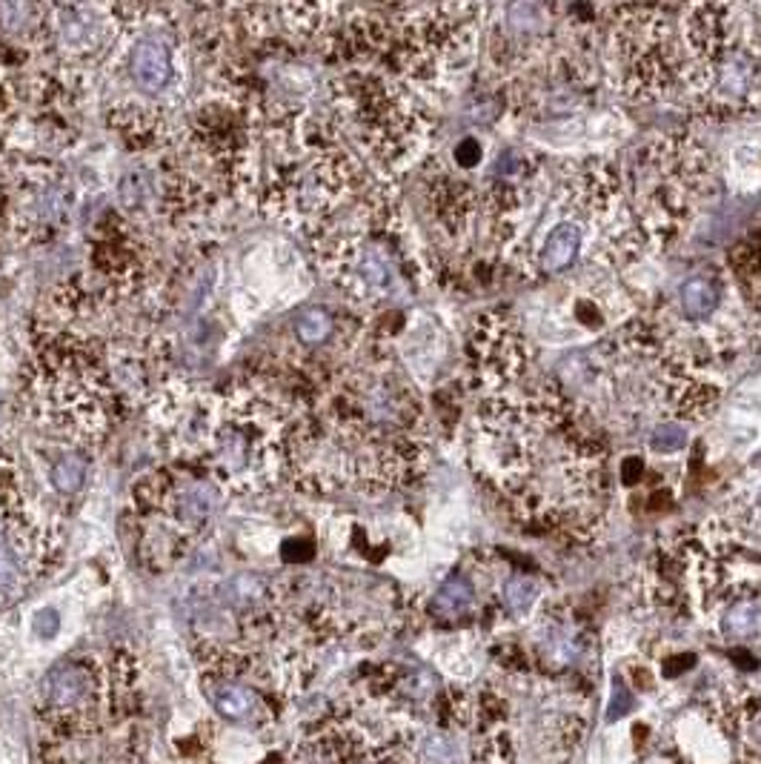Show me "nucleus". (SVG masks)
Returning <instances> with one entry per match:
<instances>
[{
    "instance_id": "1",
    "label": "nucleus",
    "mask_w": 761,
    "mask_h": 764,
    "mask_svg": "<svg viewBox=\"0 0 761 764\" xmlns=\"http://www.w3.org/2000/svg\"><path fill=\"white\" fill-rule=\"evenodd\" d=\"M478 461L519 513L576 536L593 527L590 504L607 495V447L553 387L487 396L478 410Z\"/></svg>"
},
{
    "instance_id": "2",
    "label": "nucleus",
    "mask_w": 761,
    "mask_h": 764,
    "mask_svg": "<svg viewBox=\"0 0 761 764\" xmlns=\"http://www.w3.org/2000/svg\"><path fill=\"white\" fill-rule=\"evenodd\" d=\"M679 83L698 110H761V7H690L675 23Z\"/></svg>"
},
{
    "instance_id": "3",
    "label": "nucleus",
    "mask_w": 761,
    "mask_h": 764,
    "mask_svg": "<svg viewBox=\"0 0 761 764\" xmlns=\"http://www.w3.org/2000/svg\"><path fill=\"white\" fill-rule=\"evenodd\" d=\"M711 158L684 138L652 140L641 149L633 178V215L647 243L665 247L693 218L695 204L707 195Z\"/></svg>"
},
{
    "instance_id": "4",
    "label": "nucleus",
    "mask_w": 761,
    "mask_h": 764,
    "mask_svg": "<svg viewBox=\"0 0 761 764\" xmlns=\"http://www.w3.org/2000/svg\"><path fill=\"white\" fill-rule=\"evenodd\" d=\"M478 321L481 323H478L476 344H473L478 381L487 390V396H496V392L515 387V381L524 375L527 350H524V341L519 339V332L510 323L513 318L481 316Z\"/></svg>"
},
{
    "instance_id": "5",
    "label": "nucleus",
    "mask_w": 761,
    "mask_h": 764,
    "mask_svg": "<svg viewBox=\"0 0 761 764\" xmlns=\"http://www.w3.org/2000/svg\"><path fill=\"white\" fill-rule=\"evenodd\" d=\"M584 224L576 218L558 221L547 229L544 243L535 252V266L542 275H558V272L570 270L579 261V252L584 247Z\"/></svg>"
},
{
    "instance_id": "6",
    "label": "nucleus",
    "mask_w": 761,
    "mask_h": 764,
    "mask_svg": "<svg viewBox=\"0 0 761 764\" xmlns=\"http://www.w3.org/2000/svg\"><path fill=\"white\" fill-rule=\"evenodd\" d=\"M21 524V504H0V604L15 602L23 590V565L15 529Z\"/></svg>"
},
{
    "instance_id": "7",
    "label": "nucleus",
    "mask_w": 761,
    "mask_h": 764,
    "mask_svg": "<svg viewBox=\"0 0 761 764\" xmlns=\"http://www.w3.org/2000/svg\"><path fill=\"white\" fill-rule=\"evenodd\" d=\"M133 78L144 92L158 95L172 81V52L161 41H140L129 60Z\"/></svg>"
},
{
    "instance_id": "8",
    "label": "nucleus",
    "mask_w": 761,
    "mask_h": 764,
    "mask_svg": "<svg viewBox=\"0 0 761 764\" xmlns=\"http://www.w3.org/2000/svg\"><path fill=\"white\" fill-rule=\"evenodd\" d=\"M722 281L713 272H698V275H690L684 284L679 287V304L681 312L688 321H711L716 316V309L722 307Z\"/></svg>"
},
{
    "instance_id": "9",
    "label": "nucleus",
    "mask_w": 761,
    "mask_h": 764,
    "mask_svg": "<svg viewBox=\"0 0 761 764\" xmlns=\"http://www.w3.org/2000/svg\"><path fill=\"white\" fill-rule=\"evenodd\" d=\"M478 593L467 573H453L432 595V616L441 622H464L476 613Z\"/></svg>"
},
{
    "instance_id": "10",
    "label": "nucleus",
    "mask_w": 761,
    "mask_h": 764,
    "mask_svg": "<svg viewBox=\"0 0 761 764\" xmlns=\"http://www.w3.org/2000/svg\"><path fill=\"white\" fill-rule=\"evenodd\" d=\"M44 693L49 698V705L69 710V707L83 705L92 693V676L81 664H60L46 676Z\"/></svg>"
},
{
    "instance_id": "11",
    "label": "nucleus",
    "mask_w": 761,
    "mask_h": 764,
    "mask_svg": "<svg viewBox=\"0 0 761 764\" xmlns=\"http://www.w3.org/2000/svg\"><path fill=\"white\" fill-rule=\"evenodd\" d=\"M209 702L229 721H249L258 710L255 691L241 682H229V679L209 684Z\"/></svg>"
},
{
    "instance_id": "12",
    "label": "nucleus",
    "mask_w": 761,
    "mask_h": 764,
    "mask_svg": "<svg viewBox=\"0 0 761 764\" xmlns=\"http://www.w3.org/2000/svg\"><path fill=\"white\" fill-rule=\"evenodd\" d=\"M538 595H542V584L533 575L513 573L507 575L504 584H501V607H504L507 616L524 618L527 613H533Z\"/></svg>"
},
{
    "instance_id": "13",
    "label": "nucleus",
    "mask_w": 761,
    "mask_h": 764,
    "mask_svg": "<svg viewBox=\"0 0 761 764\" xmlns=\"http://www.w3.org/2000/svg\"><path fill=\"white\" fill-rule=\"evenodd\" d=\"M732 266L739 272L741 284H745V289L750 293V298L761 307V232H756V236L747 238L741 247H736Z\"/></svg>"
},
{
    "instance_id": "14",
    "label": "nucleus",
    "mask_w": 761,
    "mask_h": 764,
    "mask_svg": "<svg viewBox=\"0 0 761 764\" xmlns=\"http://www.w3.org/2000/svg\"><path fill=\"white\" fill-rule=\"evenodd\" d=\"M650 449L656 456H673L679 449L688 447V426L681 421H661L659 426H652L650 433Z\"/></svg>"
},
{
    "instance_id": "15",
    "label": "nucleus",
    "mask_w": 761,
    "mask_h": 764,
    "mask_svg": "<svg viewBox=\"0 0 761 764\" xmlns=\"http://www.w3.org/2000/svg\"><path fill=\"white\" fill-rule=\"evenodd\" d=\"M83 478H87V461L78 456H64L55 467H52V484L58 487L60 493H75L81 490Z\"/></svg>"
},
{
    "instance_id": "16",
    "label": "nucleus",
    "mask_w": 761,
    "mask_h": 764,
    "mask_svg": "<svg viewBox=\"0 0 761 764\" xmlns=\"http://www.w3.org/2000/svg\"><path fill=\"white\" fill-rule=\"evenodd\" d=\"M418 764H458V748L450 736H427L418 744Z\"/></svg>"
},
{
    "instance_id": "17",
    "label": "nucleus",
    "mask_w": 761,
    "mask_h": 764,
    "mask_svg": "<svg viewBox=\"0 0 761 764\" xmlns=\"http://www.w3.org/2000/svg\"><path fill=\"white\" fill-rule=\"evenodd\" d=\"M295 332H298V339L304 344H323L332 335V318L323 309H309L298 318Z\"/></svg>"
},
{
    "instance_id": "18",
    "label": "nucleus",
    "mask_w": 761,
    "mask_h": 764,
    "mask_svg": "<svg viewBox=\"0 0 761 764\" xmlns=\"http://www.w3.org/2000/svg\"><path fill=\"white\" fill-rule=\"evenodd\" d=\"M484 161V147L478 138H462L458 147H455V163L462 170H476L478 163Z\"/></svg>"
},
{
    "instance_id": "19",
    "label": "nucleus",
    "mask_w": 761,
    "mask_h": 764,
    "mask_svg": "<svg viewBox=\"0 0 761 764\" xmlns=\"http://www.w3.org/2000/svg\"><path fill=\"white\" fill-rule=\"evenodd\" d=\"M60 632V616L58 611H52V607H44V611L35 613V636L37 639H55Z\"/></svg>"
},
{
    "instance_id": "20",
    "label": "nucleus",
    "mask_w": 761,
    "mask_h": 764,
    "mask_svg": "<svg viewBox=\"0 0 761 764\" xmlns=\"http://www.w3.org/2000/svg\"><path fill=\"white\" fill-rule=\"evenodd\" d=\"M645 472H647L645 458H638V456L624 458V464H622L624 484H636V481H641V476H645Z\"/></svg>"
}]
</instances>
